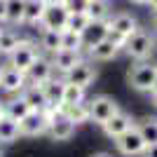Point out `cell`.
Segmentation results:
<instances>
[{
  "label": "cell",
  "mask_w": 157,
  "mask_h": 157,
  "mask_svg": "<svg viewBox=\"0 0 157 157\" xmlns=\"http://www.w3.org/2000/svg\"><path fill=\"white\" fill-rule=\"evenodd\" d=\"M21 98L28 103V108L31 110H38V113H45L47 108H49V103H47V96L45 92H42V87L38 85H28L24 92H21Z\"/></svg>",
  "instance_id": "18"
},
{
  "label": "cell",
  "mask_w": 157,
  "mask_h": 157,
  "mask_svg": "<svg viewBox=\"0 0 157 157\" xmlns=\"http://www.w3.org/2000/svg\"><path fill=\"white\" fill-rule=\"evenodd\" d=\"M92 157H113L110 152H96V155H92Z\"/></svg>",
  "instance_id": "37"
},
{
  "label": "cell",
  "mask_w": 157,
  "mask_h": 157,
  "mask_svg": "<svg viewBox=\"0 0 157 157\" xmlns=\"http://www.w3.org/2000/svg\"><path fill=\"white\" fill-rule=\"evenodd\" d=\"M136 129L141 131L145 145H157V117H145L136 124Z\"/></svg>",
  "instance_id": "25"
},
{
  "label": "cell",
  "mask_w": 157,
  "mask_h": 157,
  "mask_svg": "<svg viewBox=\"0 0 157 157\" xmlns=\"http://www.w3.org/2000/svg\"><path fill=\"white\" fill-rule=\"evenodd\" d=\"M38 42H33V40H19V45L14 47V52L7 56V66L10 68H17L21 73H28L35 61L40 59V49H38Z\"/></svg>",
  "instance_id": "2"
},
{
  "label": "cell",
  "mask_w": 157,
  "mask_h": 157,
  "mask_svg": "<svg viewBox=\"0 0 157 157\" xmlns=\"http://www.w3.org/2000/svg\"><path fill=\"white\" fill-rule=\"evenodd\" d=\"M143 157H157V145H148L143 152Z\"/></svg>",
  "instance_id": "33"
},
{
  "label": "cell",
  "mask_w": 157,
  "mask_h": 157,
  "mask_svg": "<svg viewBox=\"0 0 157 157\" xmlns=\"http://www.w3.org/2000/svg\"><path fill=\"white\" fill-rule=\"evenodd\" d=\"M63 80H66V82H71V85H80V87H85V89H87V87L96 80V66H94V61L82 59Z\"/></svg>",
  "instance_id": "10"
},
{
  "label": "cell",
  "mask_w": 157,
  "mask_h": 157,
  "mask_svg": "<svg viewBox=\"0 0 157 157\" xmlns=\"http://www.w3.org/2000/svg\"><path fill=\"white\" fill-rule=\"evenodd\" d=\"M47 0H26V12H24V24L40 26V21L45 17Z\"/></svg>",
  "instance_id": "19"
},
{
  "label": "cell",
  "mask_w": 157,
  "mask_h": 157,
  "mask_svg": "<svg viewBox=\"0 0 157 157\" xmlns=\"http://www.w3.org/2000/svg\"><path fill=\"white\" fill-rule=\"evenodd\" d=\"M89 0H66V10L71 14H87Z\"/></svg>",
  "instance_id": "31"
},
{
  "label": "cell",
  "mask_w": 157,
  "mask_h": 157,
  "mask_svg": "<svg viewBox=\"0 0 157 157\" xmlns=\"http://www.w3.org/2000/svg\"><path fill=\"white\" fill-rule=\"evenodd\" d=\"M47 117H49V129L47 134L54 138V141H68L75 134V122H73L63 110H54V108H47Z\"/></svg>",
  "instance_id": "5"
},
{
  "label": "cell",
  "mask_w": 157,
  "mask_h": 157,
  "mask_svg": "<svg viewBox=\"0 0 157 157\" xmlns=\"http://www.w3.org/2000/svg\"><path fill=\"white\" fill-rule=\"evenodd\" d=\"M19 122H14L10 117L0 120V143H14L19 138Z\"/></svg>",
  "instance_id": "22"
},
{
  "label": "cell",
  "mask_w": 157,
  "mask_h": 157,
  "mask_svg": "<svg viewBox=\"0 0 157 157\" xmlns=\"http://www.w3.org/2000/svg\"><path fill=\"white\" fill-rule=\"evenodd\" d=\"M115 148H117L120 155L136 157V155H143L148 145H145L143 136H141V131H138V129H136V124H134L131 129H127L122 136L115 138Z\"/></svg>",
  "instance_id": "7"
},
{
  "label": "cell",
  "mask_w": 157,
  "mask_h": 157,
  "mask_svg": "<svg viewBox=\"0 0 157 157\" xmlns=\"http://www.w3.org/2000/svg\"><path fill=\"white\" fill-rule=\"evenodd\" d=\"M157 94V80H155V85H152V89H150V96H155Z\"/></svg>",
  "instance_id": "38"
},
{
  "label": "cell",
  "mask_w": 157,
  "mask_h": 157,
  "mask_svg": "<svg viewBox=\"0 0 157 157\" xmlns=\"http://www.w3.org/2000/svg\"><path fill=\"white\" fill-rule=\"evenodd\" d=\"M26 87H28L26 73H21V71H17V68L5 66L2 78H0V89H2L5 94H21Z\"/></svg>",
  "instance_id": "11"
},
{
  "label": "cell",
  "mask_w": 157,
  "mask_h": 157,
  "mask_svg": "<svg viewBox=\"0 0 157 157\" xmlns=\"http://www.w3.org/2000/svg\"><path fill=\"white\" fill-rule=\"evenodd\" d=\"M26 0H7V21L10 24H24Z\"/></svg>",
  "instance_id": "28"
},
{
  "label": "cell",
  "mask_w": 157,
  "mask_h": 157,
  "mask_svg": "<svg viewBox=\"0 0 157 157\" xmlns=\"http://www.w3.org/2000/svg\"><path fill=\"white\" fill-rule=\"evenodd\" d=\"M85 101H87V89H85V87L66 82V92H63V105H75V103H85Z\"/></svg>",
  "instance_id": "26"
},
{
  "label": "cell",
  "mask_w": 157,
  "mask_h": 157,
  "mask_svg": "<svg viewBox=\"0 0 157 157\" xmlns=\"http://www.w3.org/2000/svg\"><path fill=\"white\" fill-rule=\"evenodd\" d=\"M38 45L45 49V52L49 54H56L61 49V31H40V40H38Z\"/></svg>",
  "instance_id": "21"
},
{
  "label": "cell",
  "mask_w": 157,
  "mask_h": 157,
  "mask_svg": "<svg viewBox=\"0 0 157 157\" xmlns=\"http://www.w3.org/2000/svg\"><path fill=\"white\" fill-rule=\"evenodd\" d=\"M127 80H129V85L136 92L150 94L152 85H155V80H157V63L155 61H136V66H131Z\"/></svg>",
  "instance_id": "3"
},
{
  "label": "cell",
  "mask_w": 157,
  "mask_h": 157,
  "mask_svg": "<svg viewBox=\"0 0 157 157\" xmlns=\"http://www.w3.org/2000/svg\"><path fill=\"white\" fill-rule=\"evenodd\" d=\"M92 24V19L87 14H71L68 17V31H75V33H85V28Z\"/></svg>",
  "instance_id": "30"
},
{
  "label": "cell",
  "mask_w": 157,
  "mask_h": 157,
  "mask_svg": "<svg viewBox=\"0 0 157 157\" xmlns=\"http://www.w3.org/2000/svg\"><path fill=\"white\" fill-rule=\"evenodd\" d=\"M87 105H89V120L92 122H96V124L103 127L108 120L113 117V115H117L120 113V105L115 98L105 96V94H101V96H94L87 101Z\"/></svg>",
  "instance_id": "6"
},
{
  "label": "cell",
  "mask_w": 157,
  "mask_h": 157,
  "mask_svg": "<svg viewBox=\"0 0 157 157\" xmlns=\"http://www.w3.org/2000/svg\"><path fill=\"white\" fill-rule=\"evenodd\" d=\"M131 2H136V5H148V0H131Z\"/></svg>",
  "instance_id": "39"
},
{
  "label": "cell",
  "mask_w": 157,
  "mask_h": 157,
  "mask_svg": "<svg viewBox=\"0 0 157 157\" xmlns=\"http://www.w3.org/2000/svg\"><path fill=\"white\" fill-rule=\"evenodd\" d=\"M2 71H5V66H2V63H0V78H2Z\"/></svg>",
  "instance_id": "41"
},
{
  "label": "cell",
  "mask_w": 157,
  "mask_h": 157,
  "mask_svg": "<svg viewBox=\"0 0 157 157\" xmlns=\"http://www.w3.org/2000/svg\"><path fill=\"white\" fill-rule=\"evenodd\" d=\"M0 33H2V28H0Z\"/></svg>",
  "instance_id": "44"
},
{
  "label": "cell",
  "mask_w": 157,
  "mask_h": 157,
  "mask_svg": "<svg viewBox=\"0 0 157 157\" xmlns=\"http://www.w3.org/2000/svg\"><path fill=\"white\" fill-rule=\"evenodd\" d=\"M0 157H5V155H2V150H0Z\"/></svg>",
  "instance_id": "43"
},
{
  "label": "cell",
  "mask_w": 157,
  "mask_h": 157,
  "mask_svg": "<svg viewBox=\"0 0 157 157\" xmlns=\"http://www.w3.org/2000/svg\"><path fill=\"white\" fill-rule=\"evenodd\" d=\"M120 52H122V47H120L115 40L105 38L103 42H98L96 47L89 49V61H110V59H115Z\"/></svg>",
  "instance_id": "16"
},
{
  "label": "cell",
  "mask_w": 157,
  "mask_h": 157,
  "mask_svg": "<svg viewBox=\"0 0 157 157\" xmlns=\"http://www.w3.org/2000/svg\"><path fill=\"white\" fill-rule=\"evenodd\" d=\"M108 26H110V33H108V38L115 40L122 49H124V42L129 38L131 33L138 28V21L134 14L129 12H117V14H110V19H108Z\"/></svg>",
  "instance_id": "4"
},
{
  "label": "cell",
  "mask_w": 157,
  "mask_h": 157,
  "mask_svg": "<svg viewBox=\"0 0 157 157\" xmlns=\"http://www.w3.org/2000/svg\"><path fill=\"white\" fill-rule=\"evenodd\" d=\"M152 103H155V108H157V94H155V96H152Z\"/></svg>",
  "instance_id": "40"
},
{
  "label": "cell",
  "mask_w": 157,
  "mask_h": 157,
  "mask_svg": "<svg viewBox=\"0 0 157 157\" xmlns=\"http://www.w3.org/2000/svg\"><path fill=\"white\" fill-rule=\"evenodd\" d=\"M54 75H56V73H54L52 61H49V59H42V56H40V59L28 68V73H26L28 85H38V87H42L45 82H49Z\"/></svg>",
  "instance_id": "13"
},
{
  "label": "cell",
  "mask_w": 157,
  "mask_h": 157,
  "mask_svg": "<svg viewBox=\"0 0 157 157\" xmlns=\"http://www.w3.org/2000/svg\"><path fill=\"white\" fill-rule=\"evenodd\" d=\"M108 33H110L108 19H103V21H92V24L85 28V33H82V42H85V49L89 52V49H92V47H96L98 42H103V40L108 38Z\"/></svg>",
  "instance_id": "14"
},
{
  "label": "cell",
  "mask_w": 157,
  "mask_h": 157,
  "mask_svg": "<svg viewBox=\"0 0 157 157\" xmlns=\"http://www.w3.org/2000/svg\"><path fill=\"white\" fill-rule=\"evenodd\" d=\"M87 17H89L92 21L110 19V5H108V0H89V7H87Z\"/></svg>",
  "instance_id": "23"
},
{
  "label": "cell",
  "mask_w": 157,
  "mask_h": 157,
  "mask_svg": "<svg viewBox=\"0 0 157 157\" xmlns=\"http://www.w3.org/2000/svg\"><path fill=\"white\" fill-rule=\"evenodd\" d=\"M5 117V103H2V101H0V120Z\"/></svg>",
  "instance_id": "36"
},
{
  "label": "cell",
  "mask_w": 157,
  "mask_h": 157,
  "mask_svg": "<svg viewBox=\"0 0 157 157\" xmlns=\"http://www.w3.org/2000/svg\"><path fill=\"white\" fill-rule=\"evenodd\" d=\"M61 49H73V52H82L85 42H82V33L75 31H61Z\"/></svg>",
  "instance_id": "27"
},
{
  "label": "cell",
  "mask_w": 157,
  "mask_h": 157,
  "mask_svg": "<svg viewBox=\"0 0 157 157\" xmlns=\"http://www.w3.org/2000/svg\"><path fill=\"white\" fill-rule=\"evenodd\" d=\"M61 110L68 115V117L75 122V124H85V122H92L89 120V105H87V101L85 103H75V105H63Z\"/></svg>",
  "instance_id": "24"
},
{
  "label": "cell",
  "mask_w": 157,
  "mask_h": 157,
  "mask_svg": "<svg viewBox=\"0 0 157 157\" xmlns=\"http://www.w3.org/2000/svg\"><path fill=\"white\" fill-rule=\"evenodd\" d=\"M0 21H7V0H0Z\"/></svg>",
  "instance_id": "32"
},
{
  "label": "cell",
  "mask_w": 157,
  "mask_h": 157,
  "mask_svg": "<svg viewBox=\"0 0 157 157\" xmlns=\"http://www.w3.org/2000/svg\"><path fill=\"white\" fill-rule=\"evenodd\" d=\"M148 5H150L152 14H157V0H148Z\"/></svg>",
  "instance_id": "34"
},
{
  "label": "cell",
  "mask_w": 157,
  "mask_h": 157,
  "mask_svg": "<svg viewBox=\"0 0 157 157\" xmlns=\"http://www.w3.org/2000/svg\"><path fill=\"white\" fill-rule=\"evenodd\" d=\"M155 31H157V14H155Z\"/></svg>",
  "instance_id": "42"
},
{
  "label": "cell",
  "mask_w": 157,
  "mask_h": 157,
  "mask_svg": "<svg viewBox=\"0 0 157 157\" xmlns=\"http://www.w3.org/2000/svg\"><path fill=\"white\" fill-rule=\"evenodd\" d=\"M49 129V117L47 113H38V110H31L26 117L19 122V134L21 136H40Z\"/></svg>",
  "instance_id": "9"
},
{
  "label": "cell",
  "mask_w": 157,
  "mask_h": 157,
  "mask_svg": "<svg viewBox=\"0 0 157 157\" xmlns=\"http://www.w3.org/2000/svg\"><path fill=\"white\" fill-rule=\"evenodd\" d=\"M68 17H71V12L66 10V5H47L40 26L45 28V31H66Z\"/></svg>",
  "instance_id": "8"
},
{
  "label": "cell",
  "mask_w": 157,
  "mask_h": 157,
  "mask_svg": "<svg viewBox=\"0 0 157 157\" xmlns=\"http://www.w3.org/2000/svg\"><path fill=\"white\" fill-rule=\"evenodd\" d=\"M52 66H54V73H61V75H68V73L75 68V66L82 61V52H73V49H59L56 54H52Z\"/></svg>",
  "instance_id": "12"
},
{
  "label": "cell",
  "mask_w": 157,
  "mask_h": 157,
  "mask_svg": "<svg viewBox=\"0 0 157 157\" xmlns=\"http://www.w3.org/2000/svg\"><path fill=\"white\" fill-rule=\"evenodd\" d=\"M124 52L134 61H148L155 52V33L150 28H136L124 42Z\"/></svg>",
  "instance_id": "1"
},
{
  "label": "cell",
  "mask_w": 157,
  "mask_h": 157,
  "mask_svg": "<svg viewBox=\"0 0 157 157\" xmlns=\"http://www.w3.org/2000/svg\"><path fill=\"white\" fill-rule=\"evenodd\" d=\"M47 5H66V0H47Z\"/></svg>",
  "instance_id": "35"
},
{
  "label": "cell",
  "mask_w": 157,
  "mask_h": 157,
  "mask_svg": "<svg viewBox=\"0 0 157 157\" xmlns=\"http://www.w3.org/2000/svg\"><path fill=\"white\" fill-rule=\"evenodd\" d=\"M42 92H45V96H47L49 108H54V110H61V108H63V92H66V80L63 78H56V75H54L49 82L42 85Z\"/></svg>",
  "instance_id": "15"
},
{
  "label": "cell",
  "mask_w": 157,
  "mask_h": 157,
  "mask_svg": "<svg viewBox=\"0 0 157 157\" xmlns=\"http://www.w3.org/2000/svg\"><path fill=\"white\" fill-rule=\"evenodd\" d=\"M131 127H134L131 117L127 115V113L120 110L117 115H113V117L103 124V134H105V136H110V138H117V136H122L127 129H131Z\"/></svg>",
  "instance_id": "17"
},
{
  "label": "cell",
  "mask_w": 157,
  "mask_h": 157,
  "mask_svg": "<svg viewBox=\"0 0 157 157\" xmlns=\"http://www.w3.org/2000/svg\"><path fill=\"white\" fill-rule=\"evenodd\" d=\"M28 113H31V108H28V103L21 98V94L10 98V101H5V117L14 120V122H21Z\"/></svg>",
  "instance_id": "20"
},
{
  "label": "cell",
  "mask_w": 157,
  "mask_h": 157,
  "mask_svg": "<svg viewBox=\"0 0 157 157\" xmlns=\"http://www.w3.org/2000/svg\"><path fill=\"white\" fill-rule=\"evenodd\" d=\"M19 35L14 31H5L2 28V33H0V54H5V56H10V54L14 52V47L19 45Z\"/></svg>",
  "instance_id": "29"
}]
</instances>
